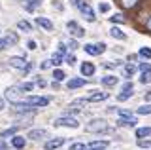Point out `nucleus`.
I'll list each match as a JSON object with an SVG mask.
<instances>
[{"label": "nucleus", "instance_id": "f257e3e1", "mask_svg": "<svg viewBox=\"0 0 151 150\" xmlns=\"http://www.w3.org/2000/svg\"><path fill=\"white\" fill-rule=\"evenodd\" d=\"M17 105H27V106H32V108H40V106H47V105H49V99H47V97L28 95V97H23Z\"/></svg>", "mask_w": 151, "mask_h": 150}, {"label": "nucleus", "instance_id": "f03ea898", "mask_svg": "<svg viewBox=\"0 0 151 150\" xmlns=\"http://www.w3.org/2000/svg\"><path fill=\"white\" fill-rule=\"evenodd\" d=\"M85 131L87 133H104V131H108V122L102 118H94L89 124H85Z\"/></svg>", "mask_w": 151, "mask_h": 150}, {"label": "nucleus", "instance_id": "7ed1b4c3", "mask_svg": "<svg viewBox=\"0 0 151 150\" xmlns=\"http://www.w3.org/2000/svg\"><path fill=\"white\" fill-rule=\"evenodd\" d=\"M72 6L79 8V12H81L83 15H85V19H87V21H91V23H93L94 19H96V17H94V12L91 10V6H89L87 2H83V0H72Z\"/></svg>", "mask_w": 151, "mask_h": 150}, {"label": "nucleus", "instance_id": "20e7f679", "mask_svg": "<svg viewBox=\"0 0 151 150\" xmlns=\"http://www.w3.org/2000/svg\"><path fill=\"white\" fill-rule=\"evenodd\" d=\"M21 95H23V93H21V87H19V86H12V87L6 90V99L9 103H13V105H17V103L23 99Z\"/></svg>", "mask_w": 151, "mask_h": 150}, {"label": "nucleus", "instance_id": "39448f33", "mask_svg": "<svg viewBox=\"0 0 151 150\" xmlns=\"http://www.w3.org/2000/svg\"><path fill=\"white\" fill-rule=\"evenodd\" d=\"M132 90H134V86H132V82H125L123 84V87H121V93L117 95V101H129L130 97H132Z\"/></svg>", "mask_w": 151, "mask_h": 150}, {"label": "nucleus", "instance_id": "423d86ee", "mask_svg": "<svg viewBox=\"0 0 151 150\" xmlns=\"http://www.w3.org/2000/svg\"><path fill=\"white\" fill-rule=\"evenodd\" d=\"M55 125H59V127H78V120L72 118V116H64V118H57L55 120Z\"/></svg>", "mask_w": 151, "mask_h": 150}, {"label": "nucleus", "instance_id": "0eeeda50", "mask_svg": "<svg viewBox=\"0 0 151 150\" xmlns=\"http://www.w3.org/2000/svg\"><path fill=\"white\" fill-rule=\"evenodd\" d=\"M66 29L70 31V34H72L74 38H81V36L85 34V31H83L76 21H68V23H66Z\"/></svg>", "mask_w": 151, "mask_h": 150}, {"label": "nucleus", "instance_id": "6e6552de", "mask_svg": "<svg viewBox=\"0 0 151 150\" xmlns=\"http://www.w3.org/2000/svg\"><path fill=\"white\" fill-rule=\"evenodd\" d=\"M108 97H110V93H106V91H91V95L87 97V103H100V101H106Z\"/></svg>", "mask_w": 151, "mask_h": 150}, {"label": "nucleus", "instance_id": "1a4fd4ad", "mask_svg": "<svg viewBox=\"0 0 151 150\" xmlns=\"http://www.w3.org/2000/svg\"><path fill=\"white\" fill-rule=\"evenodd\" d=\"M17 40H19V36L15 34V32L8 34L6 38H2V40H0V51H2V50H6V48H9V46H13V44H17Z\"/></svg>", "mask_w": 151, "mask_h": 150}, {"label": "nucleus", "instance_id": "9d476101", "mask_svg": "<svg viewBox=\"0 0 151 150\" xmlns=\"http://www.w3.org/2000/svg\"><path fill=\"white\" fill-rule=\"evenodd\" d=\"M9 67H13V68H21V70H25L27 68V59L25 57H9Z\"/></svg>", "mask_w": 151, "mask_h": 150}, {"label": "nucleus", "instance_id": "9b49d317", "mask_svg": "<svg viewBox=\"0 0 151 150\" xmlns=\"http://www.w3.org/2000/svg\"><path fill=\"white\" fill-rule=\"evenodd\" d=\"M85 84H87V78H70L66 82V87L68 90H78V87H83Z\"/></svg>", "mask_w": 151, "mask_h": 150}, {"label": "nucleus", "instance_id": "f8f14e48", "mask_svg": "<svg viewBox=\"0 0 151 150\" xmlns=\"http://www.w3.org/2000/svg\"><path fill=\"white\" fill-rule=\"evenodd\" d=\"M108 141H93V143H89V144H85V150H104V148H108Z\"/></svg>", "mask_w": 151, "mask_h": 150}, {"label": "nucleus", "instance_id": "ddd939ff", "mask_svg": "<svg viewBox=\"0 0 151 150\" xmlns=\"http://www.w3.org/2000/svg\"><path fill=\"white\" fill-rule=\"evenodd\" d=\"M64 144V139L63 137H57V139H53V141H47V143L44 144V148L45 150H57V148H60Z\"/></svg>", "mask_w": 151, "mask_h": 150}, {"label": "nucleus", "instance_id": "4468645a", "mask_svg": "<svg viewBox=\"0 0 151 150\" xmlns=\"http://www.w3.org/2000/svg\"><path fill=\"white\" fill-rule=\"evenodd\" d=\"M79 70H81V74H83L85 78H89V76H93V74H94V70H96V68H94V65H93V63L85 61V63H81Z\"/></svg>", "mask_w": 151, "mask_h": 150}, {"label": "nucleus", "instance_id": "2eb2a0df", "mask_svg": "<svg viewBox=\"0 0 151 150\" xmlns=\"http://www.w3.org/2000/svg\"><path fill=\"white\" fill-rule=\"evenodd\" d=\"M47 137V131L45 129H32L28 131L27 139H32V141H40V139H45Z\"/></svg>", "mask_w": 151, "mask_h": 150}, {"label": "nucleus", "instance_id": "dca6fc26", "mask_svg": "<svg viewBox=\"0 0 151 150\" xmlns=\"http://www.w3.org/2000/svg\"><path fill=\"white\" fill-rule=\"evenodd\" d=\"M102 84H104L106 87H115L117 84H119V78L113 76V74H108V76H104V78H102Z\"/></svg>", "mask_w": 151, "mask_h": 150}, {"label": "nucleus", "instance_id": "f3484780", "mask_svg": "<svg viewBox=\"0 0 151 150\" xmlns=\"http://www.w3.org/2000/svg\"><path fill=\"white\" fill-rule=\"evenodd\" d=\"M36 25L45 29V31H53V23L47 19V17H36Z\"/></svg>", "mask_w": 151, "mask_h": 150}, {"label": "nucleus", "instance_id": "a211bd4d", "mask_svg": "<svg viewBox=\"0 0 151 150\" xmlns=\"http://www.w3.org/2000/svg\"><path fill=\"white\" fill-rule=\"evenodd\" d=\"M12 144H13V148H15V150H21V148H25L27 139H25V137H19V135H15V137L12 139Z\"/></svg>", "mask_w": 151, "mask_h": 150}, {"label": "nucleus", "instance_id": "6ab92c4d", "mask_svg": "<svg viewBox=\"0 0 151 150\" xmlns=\"http://www.w3.org/2000/svg\"><path fill=\"white\" fill-rule=\"evenodd\" d=\"M117 124L125 125V127H134V125L138 124V120H136L134 116H132V118H119V120H117Z\"/></svg>", "mask_w": 151, "mask_h": 150}, {"label": "nucleus", "instance_id": "aec40b11", "mask_svg": "<svg viewBox=\"0 0 151 150\" xmlns=\"http://www.w3.org/2000/svg\"><path fill=\"white\" fill-rule=\"evenodd\" d=\"M110 34H111V38H117V40H127V34L123 32L119 27H111V31H110Z\"/></svg>", "mask_w": 151, "mask_h": 150}, {"label": "nucleus", "instance_id": "412c9836", "mask_svg": "<svg viewBox=\"0 0 151 150\" xmlns=\"http://www.w3.org/2000/svg\"><path fill=\"white\" fill-rule=\"evenodd\" d=\"M136 137H138V139L151 137V127H147V125H145V127H138V129H136Z\"/></svg>", "mask_w": 151, "mask_h": 150}, {"label": "nucleus", "instance_id": "4be33fe9", "mask_svg": "<svg viewBox=\"0 0 151 150\" xmlns=\"http://www.w3.org/2000/svg\"><path fill=\"white\" fill-rule=\"evenodd\" d=\"M38 6H42V0H27V4H25L27 12H34Z\"/></svg>", "mask_w": 151, "mask_h": 150}, {"label": "nucleus", "instance_id": "5701e85b", "mask_svg": "<svg viewBox=\"0 0 151 150\" xmlns=\"http://www.w3.org/2000/svg\"><path fill=\"white\" fill-rule=\"evenodd\" d=\"M136 72V67L132 63H129V65H125V68H123V74H125L127 78H132V74Z\"/></svg>", "mask_w": 151, "mask_h": 150}, {"label": "nucleus", "instance_id": "b1692460", "mask_svg": "<svg viewBox=\"0 0 151 150\" xmlns=\"http://www.w3.org/2000/svg\"><path fill=\"white\" fill-rule=\"evenodd\" d=\"M83 50L87 51L89 55H100V53H98V48H96V44H85V46H83Z\"/></svg>", "mask_w": 151, "mask_h": 150}, {"label": "nucleus", "instance_id": "393cba45", "mask_svg": "<svg viewBox=\"0 0 151 150\" xmlns=\"http://www.w3.org/2000/svg\"><path fill=\"white\" fill-rule=\"evenodd\" d=\"M17 29H19V31H25V32H30V31H32V25H30L28 21H19V23H17Z\"/></svg>", "mask_w": 151, "mask_h": 150}, {"label": "nucleus", "instance_id": "a878e982", "mask_svg": "<svg viewBox=\"0 0 151 150\" xmlns=\"http://www.w3.org/2000/svg\"><path fill=\"white\" fill-rule=\"evenodd\" d=\"M63 55H64V53H60V51H57V53H53V57L49 59L51 63H53V67H55V65H60V63H63Z\"/></svg>", "mask_w": 151, "mask_h": 150}, {"label": "nucleus", "instance_id": "bb28decb", "mask_svg": "<svg viewBox=\"0 0 151 150\" xmlns=\"http://www.w3.org/2000/svg\"><path fill=\"white\" fill-rule=\"evenodd\" d=\"M15 131H17V125H13V127H9V129H6V131H2V133H0V137H2V139H6V137H13V135H15Z\"/></svg>", "mask_w": 151, "mask_h": 150}, {"label": "nucleus", "instance_id": "cd10ccee", "mask_svg": "<svg viewBox=\"0 0 151 150\" xmlns=\"http://www.w3.org/2000/svg\"><path fill=\"white\" fill-rule=\"evenodd\" d=\"M138 2H140V0H121L123 8H129V10H130V8H136V6H138Z\"/></svg>", "mask_w": 151, "mask_h": 150}, {"label": "nucleus", "instance_id": "c85d7f7f", "mask_svg": "<svg viewBox=\"0 0 151 150\" xmlns=\"http://www.w3.org/2000/svg\"><path fill=\"white\" fill-rule=\"evenodd\" d=\"M53 78H55V82H63L64 78H66V74H64V72H63L60 68H57L55 72H53Z\"/></svg>", "mask_w": 151, "mask_h": 150}, {"label": "nucleus", "instance_id": "c756f323", "mask_svg": "<svg viewBox=\"0 0 151 150\" xmlns=\"http://www.w3.org/2000/svg\"><path fill=\"white\" fill-rule=\"evenodd\" d=\"M136 114H142V116L151 114V105H144V106H140V108L136 110Z\"/></svg>", "mask_w": 151, "mask_h": 150}, {"label": "nucleus", "instance_id": "7c9ffc66", "mask_svg": "<svg viewBox=\"0 0 151 150\" xmlns=\"http://www.w3.org/2000/svg\"><path fill=\"white\" fill-rule=\"evenodd\" d=\"M140 82L142 84H151V70H147V72H142Z\"/></svg>", "mask_w": 151, "mask_h": 150}, {"label": "nucleus", "instance_id": "2f4dec72", "mask_svg": "<svg viewBox=\"0 0 151 150\" xmlns=\"http://www.w3.org/2000/svg\"><path fill=\"white\" fill-rule=\"evenodd\" d=\"M138 55H140V57H144V59H151V50L149 48H140Z\"/></svg>", "mask_w": 151, "mask_h": 150}, {"label": "nucleus", "instance_id": "473e14b6", "mask_svg": "<svg viewBox=\"0 0 151 150\" xmlns=\"http://www.w3.org/2000/svg\"><path fill=\"white\" fill-rule=\"evenodd\" d=\"M19 87H21V91H32V90H34V84H32V82H25V84H21V86H19Z\"/></svg>", "mask_w": 151, "mask_h": 150}, {"label": "nucleus", "instance_id": "72a5a7b5", "mask_svg": "<svg viewBox=\"0 0 151 150\" xmlns=\"http://www.w3.org/2000/svg\"><path fill=\"white\" fill-rule=\"evenodd\" d=\"M110 21L111 23H125V15L123 13H115L113 17H110Z\"/></svg>", "mask_w": 151, "mask_h": 150}, {"label": "nucleus", "instance_id": "f704fd0d", "mask_svg": "<svg viewBox=\"0 0 151 150\" xmlns=\"http://www.w3.org/2000/svg\"><path fill=\"white\" fill-rule=\"evenodd\" d=\"M117 112H119V118H132V116H134L130 110H127V108H119Z\"/></svg>", "mask_w": 151, "mask_h": 150}, {"label": "nucleus", "instance_id": "c9c22d12", "mask_svg": "<svg viewBox=\"0 0 151 150\" xmlns=\"http://www.w3.org/2000/svg\"><path fill=\"white\" fill-rule=\"evenodd\" d=\"M138 146L140 148H151V141L149 139H145V141L144 139H138Z\"/></svg>", "mask_w": 151, "mask_h": 150}, {"label": "nucleus", "instance_id": "e433bc0d", "mask_svg": "<svg viewBox=\"0 0 151 150\" xmlns=\"http://www.w3.org/2000/svg\"><path fill=\"white\" fill-rule=\"evenodd\" d=\"M98 12H100V13H106V12H110V4H106V2L98 4Z\"/></svg>", "mask_w": 151, "mask_h": 150}, {"label": "nucleus", "instance_id": "4c0bfd02", "mask_svg": "<svg viewBox=\"0 0 151 150\" xmlns=\"http://www.w3.org/2000/svg\"><path fill=\"white\" fill-rule=\"evenodd\" d=\"M66 48H70V50H78V42H76V38H70L68 40V44H66Z\"/></svg>", "mask_w": 151, "mask_h": 150}, {"label": "nucleus", "instance_id": "58836bf2", "mask_svg": "<svg viewBox=\"0 0 151 150\" xmlns=\"http://www.w3.org/2000/svg\"><path fill=\"white\" fill-rule=\"evenodd\" d=\"M64 61H66L68 65H74V63H76V57H74V53H68V55L64 57Z\"/></svg>", "mask_w": 151, "mask_h": 150}, {"label": "nucleus", "instance_id": "ea45409f", "mask_svg": "<svg viewBox=\"0 0 151 150\" xmlns=\"http://www.w3.org/2000/svg\"><path fill=\"white\" fill-rule=\"evenodd\" d=\"M70 150H85V144H81V143H74L72 146H70Z\"/></svg>", "mask_w": 151, "mask_h": 150}, {"label": "nucleus", "instance_id": "a19ab883", "mask_svg": "<svg viewBox=\"0 0 151 150\" xmlns=\"http://www.w3.org/2000/svg\"><path fill=\"white\" fill-rule=\"evenodd\" d=\"M140 70L142 72H147V70H151V65L149 63H140Z\"/></svg>", "mask_w": 151, "mask_h": 150}, {"label": "nucleus", "instance_id": "79ce46f5", "mask_svg": "<svg viewBox=\"0 0 151 150\" xmlns=\"http://www.w3.org/2000/svg\"><path fill=\"white\" fill-rule=\"evenodd\" d=\"M96 48H98V53H104V51H106V44H104V42H98Z\"/></svg>", "mask_w": 151, "mask_h": 150}, {"label": "nucleus", "instance_id": "37998d69", "mask_svg": "<svg viewBox=\"0 0 151 150\" xmlns=\"http://www.w3.org/2000/svg\"><path fill=\"white\" fill-rule=\"evenodd\" d=\"M51 67H53V63H51V61H44V63H42V70H45V68H51Z\"/></svg>", "mask_w": 151, "mask_h": 150}, {"label": "nucleus", "instance_id": "c03bdc74", "mask_svg": "<svg viewBox=\"0 0 151 150\" xmlns=\"http://www.w3.org/2000/svg\"><path fill=\"white\" fill-rule=\"evenodd\" d=\"M34 86H38V87H45V86H47V82H45V80H38Z\"/></svg>", "mask_w": 151, "mask_h": 150}, {"label": "nucleus", "instance_id": "a18cd8bd", "mask_svg": "<svg viewBox=\"0 0 151 150\" xmlns=\"http://www.w3.org/2000/svg\"><path fill=\"white\" fill-rule=\"evenodd\" d=\"M27 46H28V50H36V42H34V40H30Z\"/></svg>", "mask_w": 151, "mask_h": 150}, {"label": "nucleus", "instance_id": "49530a36", "mask_svg": "<svg viewBox=\"0 0 151 150\" xmlns=\"http://www.w3.org/2000/svg\"><path fill=\"white\" fill-rule=\"evenodd\" d=\"M145 29H147V31H151V17L147 19V23H145Z\"/></svg>", "mask_w": 151, "mask_h": 150}, {"label": "nucleus", "instance_id": "de8ad7c7", "mask_svg": "<svg viewBox=\"0 0 151 150\" xmlns=\"http://www.w3.org/2000/svg\"><path fill=\"white\" fill-rule=\"evenodd\" d=\"M2 108H4V99L0 97V110H2Z\"/></svg>", "mask_w": 151, "mask_h": 150}, {"label": "nucleus", "instance_id": "09e8293b", "mask_svg": "<svg viewBox=\"0 0 151 150\" xmlns=\"http://www.w3.org/2000/svg\"><path fill=\"white\" fill-rule=\"evenodd\" d=\"M0 150H4V143H0Z\"/></svg>", "mask_w": 151, "mask_h": 150}, {"label": "nucleus", "instance_id": "8fccbe9b", "mask_svg": "<svg viewBox=\"0 0 151 150\" xmlns=\"http://www.w3.org/2000/svg\"><path fill=\"white\" fill-rule=\"evenodd\" d=\"M23 2H27V0H23Z\"/></svg>", "mask_w": 151, "mask_h": 150}]
</instances>
